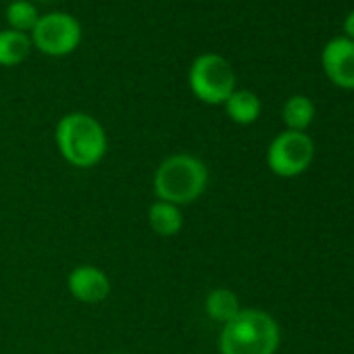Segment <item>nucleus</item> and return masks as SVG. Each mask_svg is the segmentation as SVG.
<instances>
[{
	"instance_id": "f257e3e1",
	"label": "nucleus",
	"mask_w": 354,
	"mask_h": 354,
	"mask_svg": "<svg viewBox=\"0 0 354 354\" xmlns=\"http://www.w3.org/2000/svg\"><path fill=\"white\" fill-rule=\"evenodd\" d=\"M207 186L209 169L198 156L190 152L169 154L165 160H160L152 175V190L156 201L177 207L196 203L205 194Z\"/></svg>"
},
{
	"instance_id": "f03ea898",
	"label": "nucleus",
	"mask_w": 354,
	"mask_h": 354,
	"mask_svg": "<svg viewBox=\"0 0 354 354\" xmlns=\"http://www.w3.org/2000/svg\"><path fill=\"white\" fill-rule=\"evenodd\" d=\"M55 142L61 156L77 169H90L98 165L109 146L102 123L84 111H71L59 119L55 127Z\"/></svg>"
},
{
	"instance_id": "7ed1b4c3",
	"label": "nucleus",
	"mask_w": 354,
	"mask_h": 354,
	"mask_svg": "<svg viewBox=\"0 0 354 354\" xmlns=\"http://www.w3.org/2000/svg\"><path fill=\"white\" fill-rule=\"evenodd\" d=\"M281 329L273 315L261 308H242L221 327L219 354H275Z\"/></svg>"
},
{
	"instance_id": "20e7f679",
	"label": "nucleus",
	"mask_w": 354,
	"mask_h": 354,
	"mask_svg": "<svg viewBox=\"0 0 354 354\" xmlns=\"http://www.w3.org/2000/svg\"><path fill=\"white\" fill-rule=\"evenodd\" d=\"M188 86L201 102L217 106L236 90V71L225 57L205 53L192 61L188 69Z\"/></svg>"
},
{
	"instance_id": "39448f33",
	"label": "nucleus",
	"mask_w": 354,
	"mask_h": 354,
	"mask_svg": "<svg viewBox=\"0 0 354 354\" xmlns=\"http://www.w3.org/2000/svg\"><path fill=\"white\" fill-rule=\"evenodd\" d=\"M84 30L77 17L65 11H50L40 15L36 28L30 32L32 46L53 59L69 57L82 44Z\"/></svg>"
},
{
	"instance_id": "423d86ee",
	"label": "nucleus",
	"mask_w": 354,
	"mask_h": 354,
	"mask_svg": "<svg viewBox=\"0 0 354 354\" xmlns=\"http://www.w3.org/2000/svg\"><path fill=\"white\" fill-rule=\"evenodd\" d=\"M315 160V142L306 131L283 129L267 148V167L273 175L292 180L308 171Z\"/></svg>"
},
{
	"instance_id": "0eeeda50",
	"label": "nucleus",
	"mask_w": 354,
	"mask_h": 354,
	"mask_svg": "<svg viewBox=\"0 0 354 354\" xmlns=\"http://www.w3.org/2000/svg\"><path fill=\"white\" fill-rule=\"evenodd\" d=\"M325 75L344 90H354V42L346 36L333 38L321 53Z\"/></svg>"
},
{
	"instance_id": "6e6552de",
	"label": "nucleus",
	"mask_w": 354,
	"mask_h": 354,
	"mask_svg": "<svg viewBox=\"0 0 354 354\" xmlns=\"http://www.w3.org/2000/svg\"><path fill=\"white\" fill-rule=\"evenodd\" d=\"M67 290L84 304H98L109 298L111 279L96 265H77L67 277Z\"/></svg>"
},
{
	"instance_id": "1a4fd4ad",
	"label": "nucleus",
	"mask_w": 354,
	"mask_h": 354,
	"mask_svg": "<svg viewBox=\"0 0 354 354\" xmlns=\"http://www.w3.org/2000/svg\"><path fill=\"white\" fill-rule=\"evenodd\" d=\"M148 227L160 238H173L184 230L182 207L156 201L148 207Z\"/></svg>"
},
{
	"instance_id": "9d476101",
	"label": "nucleus",
	"mask_w": 354,
	"mask_h": 354,
	"mask_svg": "<svg viewBox=\"0 0 354 354\" xmlns=\"http://www.w3.org/2000/svg\"><path fill=\"white\" fill-rule=\"evenodd\" d=\"M223 106H225L227 117L238 125L257 123V119L261 117V111H263L261 98L252 90H246V88H236L232 92V96L223 102Z\"/></svg>"
},
{
	"instance_id": "9b49d317",
	"label": "nucleus",
	"mask_w": 354,
	"mask_h": 354,
	"mask_svg": "<svg viewBox=\"0 0 354 354\" xmlns=\"http://www.w3.org/2000/svg\"><path fill=\"white\" fill-rule=\"evenodd\" d=\"M34 46L30 34H21L15 30H0V67H17L28 61Z\"/></svg>"
},
{
	"instance_id": "f8f14e48",
	"label": "nucleus",
	"mask_w": 354,
	"mask_h": 354,
	"mask_svg": "<svg viewBox=\"0 0 354 354\" xmlns=\"http://www.w3.org/2000/svg\"><path fill=\"white\" fill-rule=\"evenodd\" d=\"M242 310L240 298L234 290L230 288H215L207 294L205 298V313L209 315V319H213L215 323H230L238 313Z\"/></svg>"
},
{
	"instance_id": "ddd939ff",
	"label": "nucleus",
	"mask_w": 354,
	"mask_h": 354,
	"mask_svg": "<svg viewBox=\"0 0 354 354\" xmlns=\"http://www.w3.org/2000/svg\"><path fill=\"white\" fill-rule=\"evenodd\" d=\"M281 119L286 123V129L306 131L310 127V123L315 121V102L308 96L294 94L283 102Z\"/></svg>"
},
{
	"instance_id": "4468645a",
	"label": "nucleus",
	"mask_w": 354,
	"mask_h": 354,
	"mask_svg": "<svg viewBox=\"0 0 354 354\" xmlns=\"http://www.w3.org/2000/svg\"><path fill=\"white\" fill-rule=\"evenodd\" d=\"M40 15L42 13L38 11V7L32 3V0H13L5 11L9 30L21 32V34H30L36 28Z\"/></svg>"
},
{
	"instance_id": "2eb2a0df",
	"label": "nucleus",
	"mask_w": 354,
	"mask_h": 354,
	"mask_svg": "<svg viewBox=\"0 0 354 354\" xmlns=\"http://www.w3.org/2000/svg\"><path fill=\"white\" fill-rule=\"evenodd\" d=\"M344 32H346V38L354 42V11H350L348 17L344 19Z\"/></svg>"
},
{
	"instance_id": "dca6fc26",
	"label": "nucleus",
	"mask_w": 354,
	"mask_h": 354,
	"mask_svg": "<svg viewBox=\"0 0 354 354\" xmlns=\"http://www.w3.org/2000/svg\"><path fill=\"white\" fill-rule=\"evenodd\" d=\"M111 354H129V352H111Z\"/></svg>"
}]
</instances>
